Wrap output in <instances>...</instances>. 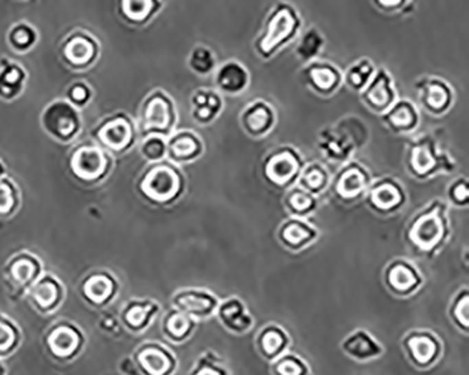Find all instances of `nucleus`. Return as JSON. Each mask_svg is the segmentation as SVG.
<instances>
[{"label": "nucleus", "mask_w": 469, "mask_h": 375, "mask_svg": "<svg viewBox=\"0 0 469 375\" xmlns=\"http://www.w3.org/2000/svg\"><path fill=\"white\" fill-rule=\"evenodd\" d=\"M292 203L296 209L299 210H305L308 209L310 205H312V201L309 196H306L305 194H296L293 198H292Z\"/></svg>", "instance_id": "43"}, {"label": "nucleus", "mask_w": 469, "mask_h": 375, "mask_svg": "<svg viewBox=\"0 0 469 375\" xmlns=\"http://www.w3.org/2000/svg\"><path fill=\"white\" fill-rule=\"evenodd\" d=\"M175 122L176 113L172 99L161 89H155L144 99L140 107L137 128L143 137L148 134L167 137L171 134Z\"/></svg>", "instance_id": "4"}, {"label": "nucleus", "mask_w": 469, "mask_h": 375, "mask_svg": "<svg viewBox=\"0 0 469 375\" xmlns=\"http://www.w3.org/2000/svg\"><path fill=\"white\" fill-rule=\"evenodd\" d=\"M201 148V143L190 131H179L172 134L167 141V154L175 161H187L195 157Z\"/></svg>", "instance_id": "11"}, {"label": "nucleus", "mask_w": 469, "mask_h": 375, "mask_svg": "<svg viewBox=\"0 0 469 375\" xmlns=\"http://www.w3.org/2000/svg\"><path fill=\"white\" fill-rule=\"evenodd\" d=\"M410 347L413 350V354L420 361V363H427L435 352V347L433 341L428 339H413L410 341Z\"/></svg>", "instance_id": "30"}, {"label": "nucleus", "mask_w": 469, "mask_h": 375, "mask_svg": "<svg viewBox=\"0 0 469 375\" xmlns=\"http://www.w3.org/2000/svg\"><path fill=\"white\" fill-rule=\"evenodd\" d=\"M140 154L151 163L161 161L167 155V140L163 136H158V134L144 136L140 143Z\"/></svg>", "instance_id": "16"}, {"label": "nucleus", "mask_w": 469, "mask_h": 375, "mask_svg": "<svg viewBox=\"0 0 469 375\" xmlns=\"http://www.w3.org/2000/svg\"><path fill=\"white\" fill-rule=\"evenodd\" d=\"M457 316L459 317L461 321H468V299L461 301V304L457 308Z\"/></svg>", "instance_id": "45"}, {"label": "nucleus", "mask_w": 469, "mask_h": 375, "mask_svg": "<svg viewBox=\"0 0 469 375\" xmlns=\"http://www.w3.org/2000/svg\"><path fill=\"white\" fill-rule=\"evenodd\" d=\"M389 280H391V284L395 288L402 289V291L411 288L413 285H415V282H416L415 275H413V273L410 270H407L406 266H396V268H393Z\"/></svg>", "instance_id": "29"}, {"label": "nucleus", "mask_w": 469, "mask_h": 375, "mask_svg": "<svg viewBox=\"0 0 469 375\" xmlns=\"http://www.w3.org/2000/svg\"><path fill=\"white\" fill-rule=\"evenodd\" d=\"M178 304L185 310L193 312V313L209 312L213 305V302L209 298L202 297V295H183V297L178 299Z\"/></svg>", "instance_id": "24"}, {"label": "nucleus", "mask_w": 469, "mask_h": 375, "mask_svg": "<svg viewBox=\"0 0 469 375\" xmlns=\"http://www.w3.org/2000/svg\"><path fill=\"white\" fill-rule=\"evenodd\" d=\"M19 203V190L9 178H0V216L10 214Z\"/></svg>", "instance_id": "18"}, {"label": "nucleus", "mask_w": 469, "mask_h": 375, "mask_svg": "<svg viewBox=\"0 0 469 375\" xmlns=\"http://www.w3.org/2000/svg\"><path fill=\"white\" fill-rule=\"evenodd\" d=\"M279 372L282 375H300L301 368L299 367V364H296L293 361H285L279 367Z\"/></svg>", "instance_id": "44"}, {"label": "nucleus", "mask_w": 469, "mask_h": 375, "mask_svg": "<svg viewBox=\"0 0 469 375\" xmlns=\"http://www.w3.org/2000/svg\"><path fill=\"white\" fill-rule=\"evenodd\" d=\"M170 329H171V332L175 336H178V337L183 336L187 332V329H189V320H187V317L181 316V315L174 316L171 319V321H170Z\"/></svg>", "instance_id": "39"}, {"label": "nucleus", "mask_w": 469, "mask_h": 375, "mask_svg": "<svg viewBox=\"0 0 469 375\" xmlns=\"http://www.w3.org/2000/svg\"><path fill=\"white\" fill-rule=\"evenodd\" d=\"M13 340H14L13 330L9 326L0 323V352L8 350V348L13 344Z\"/></svg>", "instance_id": "40"}, {"label": "nucleus", "mask_w": 469, "mask_h": 375, "mask_svg": "<svg viewBox=\"0 0 469 375\" xmlns=\"http://www.w3.org/2000/svg\"><path fill=\"white\" fill-rule=\"evenodd\" d=\"M347 348L352 354H355L358 357H367V356L374 354L372 353L374 352V345H372L371 340H368L363 334L356 336L352 340H350V343L347 344Z\"/></svg>", "instance_id": "32"}, {"label": "nucleus", "mask_w": 469, "mask_h": 375, "mask_svg": "<svg viewBox=\"0 0 469 375\" xmlns=\"http://www.w3.org/2000/svg\"><path fill=\"white\" fill-rule=\"evenodd\" d=\"M262 345L265 348V352L272 354L275 352H278L282 345V337L277 332H269L264 336L262 339Z\"/></svg>", "instance_id": "38"}, {"label": "nucleus", "mask_w": 469, "mask_h": 375, "mask_svg": "<svg viewBox=\"0 0 469 375\" xmlns=\"http://www.w3.org/2000/svg\"><path fill=\"white\" fill-rule=\"evenodd\" d=\"M40 123L47 136L60 144L73 143L84 128L80 111L65 98L51 100L43 109Z\"/></svg>", "instance_id": "1"}, {"label": "nucleus", "mask_w": 469, "mask_h": 375, "mask_svg": "<svg viewBox=\"0 0 469 375\" xmlns=\"http://www.w3.org/2000/svg\"><path fill=\"white\" fill-rule=\"evenodd\" d=\"M369 68H367L364 72H363V76H368L369 75ZM360 76L361 73H355V72H350V80L352 82V85L355 87H361V80H360Z\"/></svg>", "instance_id": "46"}, {"label": "nucleus", "mask_w": 469, "mask_h": 375, "mask_svg": "<svg viewBox=\"0 0 469 375\" xmlns=\"http://www.w3.org/2000/svg\"><path fill=\"white\" fill-rule=\"evenodd\" d=\"M113 155L93 140L75 146L69 154V170L75 178L87 183L102 181L112 170Z\"/></svg>", "instance_id": "3"}, {"label": "nucleus", "mask_w": 469, "mask_h": 375, "mask_svg": "<svg viewBox=\"0 0 469 375\" xmlns=\"http://www.w3.org/2000/svg\"><path fill=\"white\" fill-rule=\"evenodd\" d=\"M34 274H36V265L29 260H20L14 262L12 266V275L14 281L21 285L33 281Z\"/></svg>", "instance_id": "27"}, {"label": "nucleus", "mask_w": 469, "mask_h": 375, "mask_svg": "<svg viewBox=\"0 0 469 375\" xmlns=\"http://www.w3.org/2000/svg\"><path fill=\"white\" fill-rule=\"evenodd\" d=\"M213 96L207 93H196L192 99L193 104V117L199 122H206L214 111V102Z\"/></svg>", "instance_id": "22"}, {"label": "nucleus", "mask_w": 469, "mask_h": 375, "mask_svg": "<svg viewBox=\"0 0 469 375\" xmlns=\"http://www.w3.org/2000/svg\"><path fill=\"white\" fill-rule=\"evenodd\" d=\"M368 98L375 106H385L391 102L389 89H388V87H386L385 80H382V79L378 80L375 87L369 91Z\"/></svg>", "instance_id": "33"}, {"label": "nucleus", "mask_w": 469, "mask_h": 375, "mask_svg": "<svg viewBox=\"0 0 469 375\" xmlns=\"http://www.w3.org/2000/svg\"><path fill=\"white\" fill-rule=\"evenodd\" d=\"M33 298L36 304L43 309H49L58 299V288L51 281H43L40 282L33 292Z\"/></svg>", "instance_id": "21"}, {"label": "nucleus", "mask_w": 469, "mask_h": 375, "mask_svg": "<svg viewBox=\"0 0 469 375\" xmlns=\"http://www.w3.org/2000/svg\"><path fill=\"white\" fill-rule=\"evenodd\" d=\"M413 167L419 172H427L433 167V158L426 147L416 148L413 152Z\"/></svg>", "instance_id": "34"}, {"label": "nucleus", "mask_w": 469, "mask_h": 375, "mask_svg": "<svg viewBox=\"0 0 469 375\" xmlns=\"http://www.w3.org/2000/svg\"><path fill=\"white\" fill-rule=\"evenodd\" d=\"M218 85L227 92H240L245 88L248 78L245 71L237 64H226L217 75Z\"/></svg>", "instance_id": "12"}, {"label": "nucleus", "mask_w": 469, "mask_h": 375, "mask_svg": "<svg viewBox=\"0 0 469 375\" xmlns=\"http://www.w3.org/2000/svg\"><path fill=\"white\" fill-rule=\"evenodd\" d=\"M3 172H5V167H3V164H2V161H0V178H2Z\"/></svg>", "instance_id": "50"}, {"label": "nucleus", "mask_w": 469, "mask_h": 375, "mask_svg": "<svg viewBox=\"0 0 469 375\" xmlns=\"http://www.w3.org/2000/svg\"><path fill=\"white\" fill-rule=\"evenodd\" d=\"M29 73L17 61L10 58L0 60V100L13 102L25 91Z\"/></svg>", "instance_id": "7"}, {"label": "nucleus", "mask_w": 469, "mask_h": 375, "mask_svg": "<svg viewBox=\"0 0 469 375\" xmlns=\"http://www.w3.org/2000/svg\"><path fill=\"white\" fill-rule=\"evenodd\" d=\"M374 202L379 207H392L399 202V192L392 185H383L372 194Z\"/></svg>", "instance_id": "26"}, {"label": "nucleus", "mask_w": 469, "mask_h": 375, "mask_svg": "<svg viewBox=\"0 0 469 375\" xmlns=\"http://www.w3.org/2000/svg\"><path fill=\"white\" fill-rule=\"evenodd\" d=\"M147 310L143 308H133L128 313H127V320L128 323L133 326H140L143 323V320L146 319Z\"/></svg>", "instance_id": "41"}, {"label": "nucleus", "mask_w": 469, "mask_h": 375, "mask_svg": "<svg viewBox=\"0 0 469 375\" xmlns=\"http://www.w3.org/2000/svg\"><path fill=\"white\" fill-rule=\"evenodd\" d=\"M161 9V0H116L119 17L135 27L150 23Z\"/></svg>", "instance_id": "8"}, {"label": "nucleus", "mask_w": 469, "mask_h": 375, "mask_svg": "<svg viewBox=\"0 0 469 375\" xmlns=\"http://www.w3.org/2000/svg\"><path fill=\"white\" fill-rule=\"evenodd\" d=\"M140 363L151 375H163L170 368V360L167 356L157 350L144 352L140 356Z\"/></svg>", "instance_id": "20"}, {"label": "nucleus", "mask_w": 469, "mask_h": 375, "mask_svg": "<svg viewBox=\"0 0 469 375\" xmlns=\"http://www.w3.org/2000/svg\"><path fill=\"white\" fill-rule=\"evenodd\" d=\"M391 120L393 124H396L399 127H407V126L413 124V122H415V115H413V111H411L410 106L402 104L392 113Z\"/></svg>", "instance_id": "35"}, {"label": "nucleus", "mask_w": 469, "mask_h": 375, "mask_svg": "<svg viewBox=\"0 0 469 375\" xmlns=\"http://www.w3.org/2000/svg\"><path fill=\"white\" fill-rule=\"evenodd\" d=\"M427 102L433 107V109H441L448 102V93L444 88L441 87H431L428 89Z\"/></svg>", "instance_id": "36"}, {"label": "nucleus", "mask_w": 469, "mask_h": 375, "mask_svg": "<svg viewBox=\"0 0 469 375\" xmlns=\"http://www.w3.org/2000/svg\"><path fill=\"white\" fill-rule=\"evenodd\" d=\"M113 291V285L106 277H93L85 284V293L88 295V298L92 299L93 302H103L106 301L110 293Z\"/></svg>", "instance_id": "19"}, {"label": "nucleus", "mask_w": 469, "mask_h": 375, "mask_svg": "<svg viewBox=\"0 0 469 375\" xmlns=\"http://www.w3.org/2000/svg\"><path fill=\"white\" fill-rule=\"evenodd\" d=\"M296 170L297 164L290 154H279L273 157L268 164V174L277 182H286L293 177Z\"/></svg>", "instance_id": "15"}, {"label": "nucleus", "mask_w": 469, "mask_h": 375, "mask_svg": "<svg viewBox=\"0 0 469 375\" xmlns=\"http://www.w3.org/2000/svg\"><path fill=\"white\" fill-rule=\"evenodd\" d=\"M199 375H218V374L214 372V371H211V370H205V371H202Z\"/></svg>", "instance_id": "49"}, {"label": "nucleus", "mask_w": 469, "mask_h": 375, "mask_svg": "<svg viewBox=\"0 0 469 375\" xmlns=\"http://www.w3.org/2000/svg\"><path fill=\"white\" fill-rule=\"evenodd\" d=\"M441 234H443V226H441L439 220L434 216L423 218L417 223L415 231H413L416 241L423 247H430L437 243Z\"/></svg>", "instance_id": "13"}, {"label": "nucleus", "mask_w": 469, "mask_h": 375, "mask_svg": "<svg viewBox=\"0 0 469 375\" xmlns=\"http://www.w3.org/2000/svg\"><path fill=\"white\" fill-rule=\"evenodd\" d=\"M306 182L310 188H314V190H317V188H320L323 185L324 177L319 170H313L306 175Z\"/></svg>", "instance_id": "42"}, {"label": "nucleus", "mask_w": 469, "mask_h": 375, "mask_svg": "<svg viewBox=\"0 0 469 375\" xmlns=\"http://www.w3.org/2000/svg\"><path fill=\"white\" fill-rule=\"evenodd\" d=\"M49 347L57 356L67 357L76 350L78 336L71 329H67V328L57 329L49 336Z\"/></svg>", "instance_id": "14"}, {"label": "nucleus", "mask_w": 469, "mask_h": 375, "mask_svg": "<svg viewBox=\"0 0 469 375\" xmlns=\"http://www.w3.org/2000/svg\"><path fill=\"white\" fill-rule=\"evenodd\" d=\"M468 195V191H466V188L464 185H459L457 190H455V196L459 199V201H464Z\"/></svg>", "instance_id": "47"}, {"label": "nucleus", "mask_w": 469, "mask_h": 375, "mask_svg": "<svg viewBox=\"0 0 469 375\" xmlns=\"http://www.w3.org/2000/svg\"><path fill=\"white\" fill-rule=\"evenodd\" d=\"M312 79L317 88L321 91H328L334 87L337 76L334 71L330 68H316L312 71Z\"/></svg>", "instance_id": "31"}, {"label": "nucleus", "mask_w": 469, "mask_h": 375, "mask_svg": "<svg viewBox=\"0 0 469 375\" xmlns=\"http://www.w3.org/2000/svg\"><path fill=\"white\" fill-rule=\"evenodd\" d=\"M269 122H271L269 111L262 104L253 107L250 113L247 115V124L251 131H255V133L265 130L269 126Z\"/></svg>", "instance_id": "25"}, {"label": "nucleus", "mask_w": 469, "mask_h": 375, "mask_svg": "<svg viewBox=\"0 0 469 375\" xmlns=\"http://www.w3.org/2000/svg\"><path fill=\"white\" fill-rule=\"evenodd\" d=\"M100 41L88 30L76 29L68 33L58 45V56L72 71H88L100 58Z\"/></svg>", "instance_id": "5"}, {"label": "nucleus", "mask_w": 469, "mask_h": 375, "mask_svg": "<svg viewBox=\"0 0 469 375\" xmlns=\"http://www.w3.org/2000/svg\"><path fill=\"white\" fill-rule=\"evenodd\" d=\"M6 38L13 52L27 54L37 45L40 34L32 23L20 20L10 27Z\"/></svg>", "instance_id": "9"}, {"label": "nucleus", "mask_w": 469, "mask_h": 375, "mask_svg": "<svg viewBox=\"0 0 469 375\" xmlns=\"http://www.w3.org/2000/svg\"><path fill=\"white\" fill-rule=\"evenodd\" d=\"M284 236H285V238L289 241V243H292V245H299V243H301L303 240L308 238L309 233H308L305 229H303L301 226H299V225H292V226H289V227L285 230Z\"/></svg>", "instance_id": "37"}, {"label": "nucleus", "mask_w": 469, "mask_h": 375, "mask_svg": "<svg viewBox=\"0 0 469 375\" xmlns=\"http://www.w3.org/2000/svg\"><path fill=\"white\" fill-rule=\"evenodd\" d=\"M189 62H190L192 69H195L201 73L209 72L214 64L211 54L206 48H196L195 51H193Z\"/></svg>", "instance_id": "28"}, {"label": "nucleus", "mask_w": 469, "mask_h": 375, "mask_svg": "<svg viewBox=\"0 0 469 375\" xmlns=\"http://www.w3.org/2000/svg\"><path fill=\"white\" fill-rule=\"evenodd\" d=\"M364 188V177L361 172H358L356 170L347 172L341 182L339 190L344 196H355L356 194H360Z\"/></svg>", "instance_id": "23"}, {"label": "nucleus", "mask_w": 469, "mask_h": 375, "mask_svg": "<svg viewBox=\"0 0 469 375\" xmlns=\"http://www.w3.org/2000/svg\"><path fill=\"white\" fill-rule=\"evenodd\" d=\"M295 27L293 16L289 10H281L272 19L268 33L262 41L264 51H271L277 45H279L285 38H288L292 34V30Z\"/></svg>", "instance_id": "10"}, {"label": "nucleus", "mask_w": 469, "mask_h": 375, "mask_svg": "<svg viewBox=\"0 0 469 375\" xmlns=\"http://www.w3.org/2000/svg\"><path fill=\"white\" fill-rule=\"evenodd\" d=\"M91 136L108 154L122 155L134 147L139 139V128L130 115L115 112L99 120L91 131Z\"/></svg>", "instance_id": "2"}, {"label": "nucleus", "mask_w": 469, "mask_h": 375, "mask_svg": "<svg viewBox=\"0 0 469 375\" xmlns=\"http://www.w3.org/2000/svg\"><path fill=\"white\" fill-rule=\"evenodd\" d=\"M65 99L72 103L78 109H84L87 107L92 99H93V89L85 80H75L72 82L65 92Z\"/></svg>", "instance_id": "17"}, {"label": "nucleus", "mask_w": 469, "mask_h": 375, "mask_svg": "<svg viewBox=\"0 0 469 375\" xmlns=\"http://www.w3.org/2000/svg\"><path fill=\"white\" fill-rule=\"evenodd\" d=\"M379 2L383 5V6H388V8H392V6H398L402 0H379Z\"/></svg>", "instance_id": "48"}, {"label": "nucleus", "mask_w": 469, "mask_h": 375, "mask_svg": "<svg viewBox=\"0 0 469 375\" xmlns=\"http://www.w3.org/2000/svg\"><path fill=\"white\" fill-rule=\"evenodd\" d=\"M181 188L176 171L168 166H155L146 172L140 182V191L150 199L167 202L172 199Z\"/></svg>", "instance_id": "6"}]
</instances>
